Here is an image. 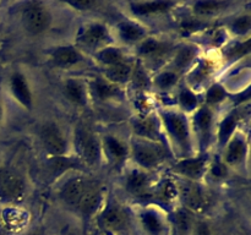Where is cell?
<instances>
[{
  "instance_id": "cell-1",
  "label": "cell",
  "mask_w": 251,
  "mask_h": 235,
  "mask_svg": "<svg viewBox=\"0 0 251 235\" xmlns=\"http://www.w3.org/2000/svg\"><path fill=\"white\" fill-rule=\"evenodd\" d=\"M163 121L167 132L172 137V140H174V142L178 144L179 148L184 153L190 151V129H189V124L185 117L181 115L180 113L168 112L163 114Z\"/></svg>"
},
{
  "instance_id": "cell-2",
  "label": "cell",
  "mask_w": 251,
  "mask_h": 235,
  "mask_svg": "<svg viewBox=\"0 0 251 235\" xmlns=\"http://www.w3.org/2000/svg\"><path fill=\"white\" fill-rule=\"evenodd\" d=\"M22 21L25 28L32 34H41L49 28L51 24V15L49 10L41 2H31L22 12Z\"/></svg>"
},
{
  "instance_id": "cell-3",
  "label": "cell",
  "mask_w": 251,
  "mask_h": 235,
  "mask_svg": "<svg viewBox=\"0 0 251 235\" xmlns=\"http://www.w3.org/2000/svg\"><path fill=\"white\" fill-rule=\"evenodd\" d=\"M141 235H171V225L163 214L154 208H146L139 214Z\"/></svg>"
},
{
  "instance_id": "cell-4",
  "label": "cell",
  "mask_w": 251,
  "mask_h": 235,
  "mask_svg": "<svg viewBox=\"0 0 251 235\" xmlns=\"http://www.w3.org/2000/svg\"><path fill=\"white\" fill-rule=\"evenodd\" d=\"M76 148L86 164L96 165L102 154V146L95 134L87 129H80L76 132Z\"/></svg>"
},
{
  "instance_id": "cell-5",
  "label": "cell",
  "mask_w": 251,
  "mask_h": 235,
  "mask_svg": "<svg viewBox=\"0 0 251 235\" xmlns=\"http://www.w3.org/2000/svg\"><path fill=\"white\" fill-rule=\"evenodd\" d=\"M134 157L142 168H156L163 162L164 149L154 142L140 141L134 146Z\"/></svg>"
},
{
  "instance_id": "cell-6",
  "label": "cell",
  "mask_w": 251,
  "mask_h": 235,
  "mask_svg": "<svg viewBox=\"0 0 251 235\" xmlns=\"http://www.w3.org/2000/svg\"><path fill=\"white\" fill-rule=\"evenodd\" d=\"M26 191L24 180L14 171L0 169V196L7 200H21Z\"/></svg>"
},
{
  "instance_id": "cell-7",
  "label": "cell",
  "mask_w": 251,
  "mask_h": 235,
  "mask_svg": "<svg viewBox=\"0 0 251 235\" xmlns=\"http://www.w3.org/2000/svg\"><path fill=\"white\" fill-rule=\"evenodd\" d=\"M41 139L43 142V146L51 156L54 157H63L66 152L68 143L61 134L60 129L54 124H48L43 126L41 132Z\"/></svg>"
},
{
  "instance_id": "cell-8",
  "label": "cell",
  "mask_w": 251,
  "mask_h": 235,
  "mask_svg": "<svg viewBox=\"0 0 251 235\" xmlns=\"http://www.w3.org/2000/svg\"><path fill=\"white\" fill-rule=\"evenodd\" d=\"M100 201H102V190H100V185L88 180L76 210L80 211L82 214L90 215L95 213V211L100 207Z\"/></svg>"
},
{
  "instance_id": "cell-9",
  "label": "cell",
  "mask_w": 251,
  "mask_h": 235,
  "mask_svg": "<svg viewBox=\"0 0 251 235\" xmlns=\"http://www.w3.org/2000/svg\"><path fill=\"white\" fill-rule=\"evenodd\" d=\"M100 223L105 232H120L126 227L127 217L124 211L118 206H108L100 214Z\"/></svg>"
},
{
  "instance_id": "cell-10",
  "label": "cell",
  "mask_w": 251,
  "mask_h": 235,
  "mask_svg": "<svg viewBox=\"0 0 251 235\" xmlns=\"http://www.w3.org/2000/svg\"><path fill=\"white\" fill-rule=\"evenodd\" d=\"M178 193H180L183 201L190 210L201 211L205 208V193H203L202 188H201L198 184L194 183V181L184 183V185L181 186L180 190L178 188Z\"/></svg>"
},
{
  "instance_id": "cell-11",
  "label": "cell",
  "mask_w": 251,
  "mask_h": 235,
  "mask_svg": "<svg viewBox=\"0 0 251 235\" xmlns=\"http://www.w3.org/2000/svg\"><path fill=\"white\" fill-rule=\"evenodd\" d=\"M80 42L90 48H97L109 39V33L104 24H90L82 29L80 34Z\"/></svg>"
},
{
  "instance_id": "cell-12",
  "label": "cell",
  "mask_w": 251,
  "mask_h": 235,
  "mask_svg": "<svg viewBox=\"0 0 251 235\" xmlns=\"http://www.w3.org/2000/svg\"><path fill=\"white\" fill-rule=\"evenodd\" d=\"M87 181L88 180L82 178H75L69 180L68 183L64 185V188H61L60 192V196L61 198H63L64 202L68 206H70V207H77V203L78 201H80L81 196H82L83 191H85Z\"/></svg>"
},
{
  "instance_id": "cell-13",
  "label": "cell",
  "mask_w": 251,
  "mask_h": 235,
  "mask_svg": "<svg viewBox=\"0 0 251 235\" xmlns=\"http://www.w3.org/2000/svg\"><path fill=\"white\" fill-rule=\"evenodd\" d=\"M10 90L15 99L26 108H31L32 105V93L29 86L27 83L25 76L16 72L11 76L10 80Z\"/></svg>"
},
{
  "instance_id": "cell-14",
  "label": "cell",
  "mask_w": 251,
  "mask_h": 235,
  "mask_svg": "<svg viewBox=\"0 0 251 235\" xmlns=\"http://www.w3.org/2000/svg\"><path fill=\"white\" fill-rule=\"evenodd\" d=\"M206 169H207L206 158H189L176 164V171L185 178L190 179L191 181L200 179L205 174Z\"/></svg>"
},
{
  "instance_id": "cell-15",
  "label": "cell",
  "mask_w": 251,
  "mask_h": 235,
  "mask_svg": "<svg viewBox=\"0 0 251 235\" xmlns=\"http://www.w3.org/2000/svg\"><path fill=\"white\" fill-rule=\"evenodd\" d=\"M54 64L60 68H70L81 61L82 56L73 47H59L51 54Z\"/></svg>"
},
{
  "instance_id": "cell-16",
  "label": "cell",
  "mask_w": 251,
  "mask_h": 235,
  "mask_svg": "<svg viewBox=\"0 0 251 235\" xmlns=\"http://www.w3.org/2000/svg\"><path fill=\"white\" fill-rule=\"evenodd\" d=\"M247 153V143L243 136H233L230 137L229 144L226 152V161L230 165L240 163L244 159Z\"/></svg>"
},
{
  "instance_id": "cell-17",
  "label": "cell",
  "mask_w": 251,
  "mask_h": 235,
  "mask_svg": "<svg viewBox=\"0 0 251 235\" xmlns=\"http://www.w3.org/2000/svg\"><path fill=\"white\" fill-rule=\"evenodd\" d=\"M134 14L147 16V15H156L167 12L174 6V2L168 1H151V2H134L130 5Z\"/></svg>"
},
{
  "instance_id": "cell-18",
  "label": "cell",
  "mask_w": 251,
  "mask_h": 235,
  "mask_svg": "<svg viewBox=\"0 0 251 235\" xmlns=\"http://www.w3.org/2000/svg\"><path fill=\"white\" fill-rule=\"evenodd\" d=\"M119 36L125 43H136V42H142L146 37V32L141 26L132 22H123L118 27Z\"/></svg>"
},
{
  "instance_id": "cell-19",
  "label": "cell",
  "mask_w": 251,
  "mask_h": 235,
  "mask_svg": "<svg viewBox=\"0 0 251 235\" xmlns=\"http://www.w3.org/2000/svg\"><path fill=\"white\" fill-rule=\"evenodd\" d=\"M147 186H149V176L144 171L135 169L127 174L126 188L132 195H140L146 190Z\"/></svg>"
},
{
  "instance_id": "cell-20",
  "label": "cell",
  "mask_w": 251,
  "mask_h": 235,
  "mask_svg": "<svg viewBox=\"0 0 251 235\" xmlns=\"http://www.w3.org/2000/svg\"><path fill=\"white\" fill-rule=\"evenodd\" d=\"M132 75V69L129 64L119 63L117 65L109 66L107 70L108 81L112 83H122L130 80Z\"/></svg>"
},
{
  "instance_id": "cell-21",
  "label": "cell",
  "mask_w": 251,
  "mask_h": 235,
  "mask_svg": "<svg viewBox=\"0 0 251 235\" xmlns=\"http://www.w3.org/2000/svg\"><path fill=\"white\" fill-rule=\"evenodd\" d=\"M65 94L73 103L78 105L86 104V91L76 80H69L65 83Z\"/></svg>"
},
{
  "instance_id": "cell-22",
  "label": "cell",
  "mask_w": 251,
  "mask_h": 235,
  "mask_svg": "<svg viewBox=\"0 0 251 235\" xmlns=\"http://www.w3.org/2000/svg\"><path fill=\"white\" fill-rule=\"evenodd\" d=\"M104 146L108 154L110 156V158H113L114 161H123V159L127 156V147L125 146V143H123L120 140H118L117 137H105Z\"/></svg>"
},
{
  "instance_id": "cell-23",
  "label": "cell",
  "mask_w": 251,
  "mask_h": 235,
  "mask_svg": "<svg viewBox=\"0 0 251 235\" xmlns=\"http://www.w3.org/2000/svg\"><path fill=\"white\" fill-rule=\"evenodd\" d=\"M97 59L102 64L107 65L108 68L124 61L122 51L118 48H113V47H104V48L100 49L97 53Z\"/></svg>"
},
{
  "instance_id": "cell-24",
  "label": "cell",
  "mask_w": 251,
  "mask_h": 235,
  "mask_svg": "<svg viewBox=\"0 0 251 235\" xmlns=\"http://www.w3.org/2000/svg\"><path fill=\"white\" fill-rule=\"evenodd\" d=\"M212 126V113L208 108H202L195 115V127L201 136L206 137L211 131Z\"/></svg>"
},
{
  "instance_id": "cell-25",
  "label": "cell",
  "mask_w": 251,
  "mask_h": 235,
  "mask_svg": "<svg viewBox=\"0 0 251 235\" xmlns=\"http://www.w3.org/2000/svg\"><path fill=\"white\" fill-rule=\"evenodd\" d=\"M168 50V46L166 43L157 41V39H145L140 46V54L144 56H153L163 54Z\"/></svg>"
},
{
  "instance_id": "cell-26",
  "label": "cell",
  "mask_w": 251,
  "mask_h": 235,
  "mask_svg": "<svg viewBox=\"0 0 251 235\" xmlns=\"http://www.w3.org/2000/svg\"><path fill=\"white\" fill-rule=\"evenodd\" d=\"M228 5L229 2L226 1H200L194 5V10L201 16H210L221 10H225Z\"/></svg>"
},
{
  "instance_id": "cell-27",
  "label": "cell",
  "mask_w": 251,
  "mask_h": 235,
  "mask_svg": "<svg viewBox=\"0 0 251 235\" xmlns=\"http://www.w3.org/2000/svg\"><path fill=\"white\" fill-rule=\"evenodd\" d=\"M95 92L100 99H108V98L115 97L119 93V90L114 83L109 82V81L97 80L95 82Z\"/></svg>"
},
{
  "instance_id": "cell-28",
  "label": "cell",
  "mask_w": 251,
  "mask_h": 235,
  "mask_svg": "<svg viewBox=\"0 0 251 235\" xmlns=\"http://www.w3.org/2000/svg\"><path fill=\"white\" fill-rule=\"evenodd\" d=\"M2 219H4V223L7 225V228L19 229L25 224L26 218H25L24 213L17 210H5L2 212Z\"/></svg>"
},
{
  "instance_id": "cell-29",
  "label": "cell",
  "mask_w": 251,
  "mask_h": 235,
  "mask_svg": "<svg viewBox=\"0 0 251 235\" xmlns=\"http://www.w3.org/2000/svg\"><path fill=\"white\" fill-rule=\"evenodd\" d=\"M176 225L181 234L190 235L191 229L194 227V222L190 213L185 210L178 211L176 214Z\"/></svg>"
},
{
  "instance_id": "cell-30",
  "label": "cell",
  "mask_w": 251,
  "mask_h": 235,
  "mask_svg": "<svg viewBox=\"0 0 251 235\" xmlns=\"http://www.w3.org/2000/svg\"><path fill=\"white\" fill-rule=\"evenodd\" d=\"M237 117L235 115H229V117L226 118L222 121L220 126V142L221 143H225V142L229 141L230 137L233 136V132H234L235 126H237Z\"/></svg>"
},
{
  "instance_id": "cell-31",
  "label": "cell",
  "mask_w": 251,
  "mask_h": 235,
  "mask_svg": "<svg viewBox=\"0 0 251 235\" xmlns=\"http://www.w3.org/2000/svg\"><path fill=\"white\" fill-rule=\"evenodd\" d=\"M135 129H136L137 134L141 137H145V139L153 140L156 139L157 135H158V127H157V125L150 119H145L139 121L136 124V127H135Z\"/></svg>"
},
{
  "instance_id": "cell-32",
  "label": "cell",
  "mask_w": 251,
  "mask_h": 235,
  "mask_svg": "<svg viewBox=\"0 0 251 235\" xmlns=\"http://www.w3.org/2000/svg\"><path fill=\"white\" fill-rule=\"evenodd\" d=\"M178 82V75L174 71H163L156 77V85L162 90H168Z\"/></svg>"
},
{
  "instance_id": "cell-33",
  "label": "cell",
  "mask_w": 251,
  "mask_h": 235,
  "mask_svg": "<svg viewBox=\"0 0 251 235\" xmlns=\"http://www.w3.org/2000/svg\"><path fill=\"white\" fill-rule=\"evenodd\" d=\"M251 27V19L249 15H243V16L238 17L234 22L232 24L233 31L239 36L247 34L250 31Z\"/></svg>"
},
{
  "instance_id": "cell-34",
  "label": "cell",
  "mask_w": 251,
  "mask_h": 235,
  "mask_svg": "<svg viewBox=\"0 0 251 235\" xmlns=\"http://www.w3.org/2000/svg\"><path fill=\"white\" fill-rule=\"evenodd\" d=\"M194 56H195V50H194V48L181 49L176 58V66L180 69L185 68V66H188L189 64L191 63V60L194 59Z\"/></svg>"
},
{
  "instance_id": "cell-35",
  "label": "cell",
  "mask_w": 251,
  "mask_h": 235,
  "mask_svg": "<svg viewBox=\"0 0 251 235\" xmlns=\"http://www.w3.org/2000/svg\"><path fill=\"white\" fill-rule=\"evenodd\" d=\"M179 102H180V105L184 108V109H195L196 105H198V98L195 97V94L190 92L188 90H184L180 92V95H179Z\"/></svg>"
},
{
  "instance_id": "cell-36",
  "label": "cell",
  "mask_w": 251,
  "mask_h": 235,
  "mask_svg": "<svg viewBox=\"0 0 251 235\" xmlns=\"http://www.w3.org/2000/svg\"><path fill=\"white\" fill-rule=\"evenodd\" d=\"M206 98H207V102L210 103V104H217V103L222 102V100L225 99L226 92L225 90H223L222 86L213 85L212 87L208 90Z\"/></svg>"
},
{
  "instance_id": "cell-37",
  "label": "cell",
  "mask_w": 251,
  "mask_h": 235,
  "mask_svg": "<svg viewBox=\"0 0 251 235\" xmlns=\"http://www.w3.org/2000/svg\"><path fill=\"white\" fill-rule=\"evenodd\" d=\"M190 235H215L213 234V230L211 229L210 224L203 220H200V222L194 223V227L191 229Z\"/></svg>"
},
{
  "instance_id": "cell-38",
  "label": "cell",
  "mask_w": 251,
  "mask_h": 235,
  "mask_svg": "<svg viewBox=\"0 0 251 235\" xmlns=\"http://www.w3.org/2000/svg\"><path fill=\"white\" fill-rule=\"evenodd\" d=\"M161 195L164 200H173L178 195V188L173 183H166L162 185Z\"/></svg>"
},
{
  "instance_id": "cell-39",
  "label": "cell",
  "mask_w": 251,
  "mask_h": 235,
  "mask_svg": "<svg viewBox=\"0 0 251 235\" xmlns=\"http://www.w3.org/2000/svg\"><path fill=\"white\" fill-rule=\"evenodd\" d=\"M223 165H221V164H217V165L213 166V173H215L216 176H222L223 175Z\"/></svg>"
},
{
  "instance_id": "cell-40",
  "label": "cell",
  "mask_w": 251,
  "mask_h": 235,
  "mask_svg": "<svg viewBox=\"0 0 251 235\" xmlns=\"http://www.w3.org/2000/svg\"><path fill=\"white\" fill-rule=\"evenodd\" d=\"M0 117H1V108H0Z\"/></svg>"
},
{
  "instance_id": "cell-41",
  "label": "cell",
  "mask_w": 251,
  "mask_h": 235,
  "mask_svg": "<svg viewBox=\"0 0 251 235\" xmlns=\"http://www.w3.org/2000/svg\"><path fill=\"white\" fill-rule=\"evenodd\" d=\"M100 235H108V234H105V233H103V234H100Z\"/></svg>"
}]
</instances>
